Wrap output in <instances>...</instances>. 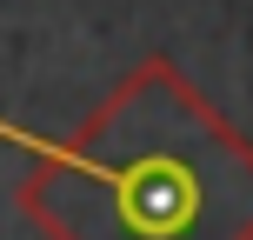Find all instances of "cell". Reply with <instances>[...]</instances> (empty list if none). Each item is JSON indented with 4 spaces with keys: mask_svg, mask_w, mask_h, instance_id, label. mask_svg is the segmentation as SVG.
Listing matches in <instances>:
<instances>
[{
    "mask_svg": "<svg viewBox=\"0 0 253 240\" xmlns=\"http://www.w3.org/2000/svg\"><path fill=\"white\" fill-rule=\"evenodd\" d=\"M34 160L20 214L47 240H253V147L173 60H147L74 140L0 120Z\"/></svg>",
    "mask_w": 253,
    "mask_h": 240,
    "instance_id": "1",
    "label": "cell"
}]
</instances>
